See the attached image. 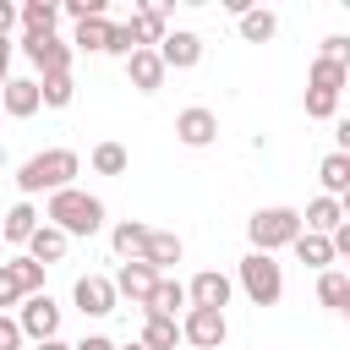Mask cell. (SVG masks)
Segmentation results:
<instances>
[{"mask_svg":"<svg viewBox=\"0 0 350 350\" xmlns=\"http://www.w3.org/2000/svg\"><path fill=\"white\" fill-rule=\"evenodd\" d=\"M317 180H323V197H345L350 191V159L345 153H328L317 164Z\"/></svg>","mask_w":350,"mask_h":350,"instance_id":"cb8c5ba5","label":"cell"},{"mask_svg":"<svg viewBox=\"0 0 350 350\" xmlns=\"http://www.w3.org/2000/svg\"><path fill=\"white\" fill-rule=\"evenodd\" d=\"M295 257H301L306 268H317V273H323V268L334 262V241H328V235H312V230H301V235H295Z\"/></svg>","mask_w":350,"mask_h":350,"instance_id":"7402d4cb","label":"cell"},{"mask_svg":"<svg viewBox=\"0 0 350 350\" xmlns=\"http://www.w3.org/2000/svg\"><path fill=\"white\" fill-rule=\"evenodd\" d=\"M241 290L252 295V306H279L284 295V268L268 252H246L241 257Z\"/></svg>","mask_w":350,"mask_h":350,"instance_id":"277c9868","label":"cell"},{"mask_svg":"<svg viewBox=\"0 0 350 350\" xmlns=\"http://www.w3.org/2000/svg\"><path fill=\"white\" fill-rule=\"evenodd\" d=\"M33 350H71L66 339H44V345H33Z\"/></svg>","mask_w":350,"mask_h":350,"instance_id":"60d3db41","label":"cell"},{"mask_svg":"<svg viewBox=\"0 0 350 350\" xmlns=\"http://www.w3.org/2000/svg\"><path fill=\"white\" fill-rule=\"evenodd\" d=\"M0 170H5V148H0Z\"/></svg>","mask_w":350,"mask_h":350,"instance_id":"ee69618b","label":"cell"},{"mask_svg":"<svg viewBox=\"0 0 350 350\" xmlns=\"http://www.w3.org/2000/svg\"><path fill=\"white\" fill-rule=\"evenodd\" d=\"M16 301H27V290H22L16 268H11V262H0V312H5V306H16Z\"/></svg>","mask_w":350,"mask_h":350,"instance_id":"d6a6232c","label":"cell"},{"mask_svg":"<svg viewBox=\"0 0 350 350\" xmlns=\"http://www.w3.org/2000/svg\"><path fill=\"white\" fill-rule=\"evenodd\" d=\"M334 137H339V148H334V153H345V159H350V115L339 120V131H334Z\"/></svg>","mask_w":350,"mask_h":350,"instance_id":"ab89813d","label":"cell"},{"mask_svg":"<svg viewBox=\"0 0 350 350\" xmlns=\"http://www.w3.org/2000/svg\"><path fill=\"white\" fill-rule=\"evenodd\" d=\"M71 295H77V306H82V317H109L115 312V279H104V273H82L77 284H71Z\"/></svg>","mask_w":350,"mask_h":350,"instance_id":"ba28073f","label":"cell"},{"mask_svg":"<svg viewBox=\"0 0 350 350\" xmlns=\"http://www.w3.org/2000/svg\"><path fill=\"white\" fill-rule=\"evenodd\" d=\"M11 268H16V279H22V290H27V295H38V290H44V262H33V257H11Z\"/></svg>","mask_w":350,"mask_h":350,"instance_id":"1f68e13d","label":"cell"},{"mask_svg":"<svg viewBox=\"0 0 350 350\" xmlns=\"http://www.w3.org/2000/svg\"><path fill=\"white\" fill-rule=\"evenodd\" d=\"M328 241H334V257H350V219H345V224H339Z\"/></svg>","mask_w":350,"mask_h":350,"instance_id":"d590c367","label":"cell"},{"mask_svg":"<svg viewBox=\"0 0 350 350\" xmlns=\"http://www.w3.org/2000/svg\"><path fill=\"white\" fill-rule=\"evenodd\" d=\"M71 93H77L71 71H60V77H44V82H38V98H44L49 109H66V104H71Z\"/></svg>","mask_w":350,"mask_h":350,"instance_id":"f1b7e54d","label":"cell"},{"mask_svg":"<svg viewBox=\"0 0 350 350\" xmlns=\"http://www.w3.org/2000/svg\"><path fill=\"white\" fill-rule=\"evenodd\" d=\"M71 350H115V339H104V334H88L82 345H71Z\"/></svg>","mask_w":350,"mask_h":350,"instance_id":"74e56055","label":"cell"},{"mask_svg":"<svg viewBox=\"0 0 350 350\" xmlns=\"http://www.w3.org/2000/svg\"><path fill=\"white\" fill-rule=\"evenodd\" d=\"M0 115H5V109H0Z\"/></svg>","mask_w":350,"mask_h":350,"instance_id":"7dc6e473","label":"cell"},{"mask_svg":"<svg viewBox=\"0 0 350 350\" xmlns=\"http://www.w3.org/2000/svg\"><path fill=\"white\" fill-rule=\"evenodd\" d=\"M0 109H5L11 120H27V115H38V109H44V98H38V82H33V77H11V82L0 88Z\"/></svg>","mask_w":350,"mask_h":350,"instance_id":"4fadbf2b","label":"cell"},{"mask_svg":"<svg viewBox=\"0 0 350 350\" xmlns=\"http://www.w3.org/2000/svg\"><path fill=\"white\" fill-rule=\"evenodd\" d=\"M115 350H142V339H137V345H115Z\"/></svg>","mask_w":350,"mask_h":350,"instance_id":"7bdbcfd3","label":"cell"},{"mask_svg":"<svg viewBox=\"0 0 350 350\" xmlns=\"http://www.w3.org/2000/svg\"><path fill=\"white\" fill-rule=\"evenodd\" d=\"M109 44H115V22L109 16L77 22V33H71V49H88V55H109Z\"/></svg>","mask_w":350,"mask_h":350,"instance_id":"2e32d148","label":"cell"},{"mask_svg":"<svg viewBox=\"0 0 350 350\" xmlns=\"http://www.w3.org/2000/svg\"><path fill=\"white\" fill-rule=\"evenodd\" d=\"M126 77H131L137 93H159V88H164V60H159V49H137V55H126Z\"/></svg>","mask_w":350,"mask_h":350,"instance_id":"5bb4252c","label":"cell"},{"mask_svg":"<svg viewBox=\"0 0 350 350\" xmlns=\"http://www.w3.org/2000/svg\"><path fill=\"white\" fill-rule=\"evenodd\" d=\"M180 306H191L186 301V284L180 279H159L153 284V301H148V317H175Z\"/></svg>","mask_w":350,"mask_h":350,"instance_id":"44dd1931","label":"cell"},{"mask_svg":"<svg viewBox=\"0 0 350 350\" xmlns=\"http://www.w3.org/2000/svg\"><path fill=\"white\" fill-rule=\"evenodd\" d=\"M164 273H153L148 262H120V273H115V295H126L131 306H142L148 312V301H153V284H159Z\"/></svg>","mask_w":350,"mask_h":350,"instance_id":"9c48e42d","label":"cell"},{"mask_svg":"<svg viewBox=\"0 0 350 350\" xmlns=\"http://www.w3.org/2000/svg\"><path fill=\"white\" fill-rule=\"evenodd\" d=\"M323 60H334V66H345V71H350V38H345V33L323 38Z\"/></svg>","mask_w":350,"mask_h":350,"instance_id":"836d02e7","label":"cell"},{"mask_svg":"<svg viewBox=\"0 0 350 350\" xmlns=\"http://www.w3.org/2000/svg\"><path fill=\"white\" fill-rule=\"evenodd\" d=\"M0 350H22V328H16V317H5V312H0Z\"/></svg>","mask_w":350,"mask_h":350,"instance_id":"e575fe53","label":"cell"},{"mask_svg":"<svg viewBox=\"0 0 350 350\" xmlns=\"http://www.w3.org/2000/svg\"><path fill=\"white\" fill-rule=\"evenodd\" d=\"M306 224H301V213L295 208H257L252 213V224H246V235H252V252H279V246H295V235H301Z\"/></svg>","mask_w":350,"mask_h":350,"instance_id":"3957f363","label":"cell"},{"mask_svg":"<svg viewBox=\"0 0 350 350\" xmlns=\"http://www.w3.org/2000/svg\"><path fill=\"white\" fill-rule=\"evenodd\" d=\"M44 224H55V230H66V235H93V230L104 224V202L88 197V191H77V186H66V191H55V197L44 202Z\"/></svg>","mask_w":350,"mask_h":350,"instance_id":"7a4b0ae2","label":"cell"},{"mask_svg":"<svg viewBox=\"0 0 350 350\" xmlns=\"http://www.w3.org/2000/svg\"><path fill=\"white\" fill-rule=\"evenodd\" d=\"M339 208H345V219H350V191H345V197H339Z\"/></svg>","mask_w":350,"mask_h":350,"instance_id":"b9f144b4","label":"cell"},{"mask_svg":"<svg viewBox=\"0 0 350 350\" xmlns=\"http://www.w3.org/2000/svg\"><path fill=\"white\" fill-rule=\"evenodd\" d=\"M345 82H350V71H345V66H334V60H323V55H317V60H312V71H306V88H317V93H339Z\"/></svg>","mask_w":350,"mask_h":350,"instance_id":"4316f807","label":"cell"},{"mask_svg":"<svg viewBox=\"0 0 350 350\" xmlns=\"http://www.w3.org/2000/svg\"><path fill=\"white\" fill-rule=\"evenodd\" d=\"M22 55H27L44 77L71 71V44H66V38H55V33H22Z\"/></svg>","mask_w":350,"mask_h":350,"instance_id":"8992f818","label":"cell"},{"mask_svg":"<svg viewBox=\"0 0 350 350\" xmlns=\"http://www.w3.org/2000/svg\"><path fill=\"white\" fill-rule=\"evenodd\" d=\"M175 137H180L186 148H208V142L219 137V115H213V109H202V104H191V109H180V115H175Z\"/></svg>","mask_w":350,"mask_h":350,"instance_id":"8fae6325","label":"cell"},{"mask_svg":"<svg viewBox=\"0 0 350 350\" xmlns=\"http://www.w3.org/2000/svg\"><path fill=\"white\" fill-rule=\"evenodd\" d=\"M16 22H22V16H16V5H11V0H0V38H5Z\"/></svg>","mask_w":350,"mask_h":350,"instance_id":"8d00e7d4","label":"cell"},{"mask_svg":"<svg viewBox=\"0 0 350 350\" xmlns=\"http://www.w3.org/2000/svg\"><path fill=\"white\" fill-rule=\"evenodd\" d=\"M317 301H323L328 312H345V301H350V273L323 268V273H317Z\"/></svg>","mask_w":350,"mask_h":350,"instance_id":"603a6c76","label":"cell"},{"mask_svg":"<svg viewBox=\"0 0 350 350\" xmlns=\"http://www.w3.org/2000/svg\"><path fill=\"white\" fill-rule=\"evenodd\" d=\"M66 246H71V235H66V230H55V224H38V230H33V241H27V257L49 268V262H60V257H66Z\"/></svg>","mask_w":350,"mask_h":350,"instance_id":"ac0fdd59","label":"cell"},{"mask_svg":"<svg viewBox=\"0 0 350 350\" xmlns=\"http://www.w3.org/2000/svg\"><path fill=\"white\" fill-rule=\"evenodd\" d=\"M11 82V38H0V88Z\"/></svg>","mask_w":350,"mask_h":350,"instance_id":"f35d334b","label":"cell"},{"mask_svg":"<svg viewBox=\"0 0 350 350\" xmlns=\"http://www.w3.org/2000/svg\"><path fill=\"white\" fill-rule=\"evenodd\" d=\"M159 60H164V71H191V66L202 60V38H197V33H186V27L164 33V44H159Z\"/></svg>","mask_w":350,"mask_h":350,"instance_id":"30bf717a","label":"cell"},{"mask_svg":"<svg viewBox=\"0 0 350 350\" xmlns=\"http://www.w3.org/2000/svg\"><path fill=\"white\" fill-rule=\"evenodd\" d=\"M230 290H235V284H230L219 268H202V273L186 284V301H191V306H208V312H224V306H230Z\"/></svg>","mask_w":350,"mask_h":350,"instance_id":"7c38bea8","label":"cell"},{"mask_svg":"<svg viewBox=\"0 0 350 350\" xmlns=\"http://www.w3.org/2000/svg\"><path fill=\"white\" fill-rule=\"evenodd\" d=\"M148 235H153L148 224L120 219V224L109 230V246H115V257H120V262H142V257H148Z\"/></svg>","mask_w":350,"mask_h":350,"instance_id":"9a60e30c","label":"cell"},{"mask_svg":"<svg viewBox=\"0 0 350 350\" xmlns=\"http://www.w3.org/2000/svg\"><path fill=\"white\" fill-rule=\"evenodd\" d=\"M16 328H22V339H33V345H44V339H60V306L38 290V295H27L22 301V317H16Z\"/></svg>","mask_w":350,"mask_h":350,"instance_id":"5b68a950","label":"cell"},{"mask_svg":"<svg viewBox=\"0 0 350 350\" xmlns=\"http://www.w3.org/2000/svg\"><path fill=\"white\" fill-rule=\"evenodd\" d=\"M345 317H350V301H345Z\"/></svg>","mask_w":350,"mask_h":350,"instance_id":"f6af8a7d","label":"cell"},{"mask_svg":"<svg viewBox=\"0 0 350 350\" xmlns=\"http://www.w3.org/2000/svg\"><path fill=\"white\" fill-rule=\"evenodd\" d=\"M82 170V159L71 153V148H44V153H33L22 170H16V186H22V197H38V191H66L71 186V175Z\"/></svg>","mask_w":350,"mask_h":350,"instance_id":"6da1fadb","label":"cell"},{"mask_svg":"<svg viewBox=\"0 0 350 350\" xmlns=\"http://www.w3.org/2000/svg\"><path fill=\"white\" fill-rule=\"evenodd\" d=\"M339 115V93H317L306 88V120H334Z\"/></svg>","mask_w":350,"mask_h":350,"instance_id":"4dcf8cb0","label":"cell"},{"mask_svg":"<svg viewBox=\"0 0 350 350\" xmlns=\"http://www.w3.org/2000/svg\"><path fill=\"white\" fill-rule=\"evenodd\" d=\"M33 230H38V208H33V202H16V208L5 213V224H0V235H5L11 246H27Z\"/></svg>","mask_w":350,"mask_h":350,"instance_id":"d6986e66","label":"cell"},{"mask_svg":"<svg viewBox=\"0 0 350 350\" xmlns=\"http://www.w3.org/2000/svg\"><path fill=\"white\" fill-rule=\"evenodd\" d=\"M126 164H131V159H126L120 142H98V148H93V170H98V175H126Z\"/></svg>","mask_w":350,"mask_h":350,"instance_id":"f546056e","label":"cell"},{"mask_svg":"<svg viewBox=\"0 0 350 350\" xmlns=\"http://www.w3.org/2000/svg\"><path fill=\"white\" fill-rule=\"evenodd\" d=\"M345 262H350V257H345Z\"/></svg>","mask_w":350,"mask_h":350,"instance_id":"bcb514c9","label":"cell"},{"mask_svg":"<svg viewBox=\"0 0 350 350\" xmlns=\"http://www.w3.org/2000/svg\"><path fill=\"white\" fill-rule=\"evenodd\" d=\"M273 33H279V16H273V11H257V5H252V11L241 16V38H246V44H268Z\"/></svg>","mask_w":350,"mask_h":350,"instance_id":"83f0119b","label":"cell"},{"mask_svg":"<svg viewBox=\"0 0 350 350\" xmlns=\"http://www.w3.org/2000/svg\"><path fill=\"white\" fill-rule=\"evenodd\" d=\"M180 345V323L175 317H148L142 323V350H175Z\"/></svg>","mask_w":350,"mask_h":350,"instance_id":"484cf974","label":"cell"},{"mask_svg":"<svg viewBox=\"0 0 350 350\" xmlns=\"http://www.w3.org/2000/svg\"><path fill=\"white\" fill-rule=\"evenodd\" d=\"M180 252H186V246H180V235H170V230H153V235H148V257H142V262H148L153 273H164L170 262H180Z\"/></svg>","mask_w":350,"mask_h":350,"instance_id":"ffe728a7","label":"cell"},{"mask_svg":"<svg viewBox=\"0 0 350 350\" xmlns=\"http://www.w3.org/2000/svg\"><path fill=\"white\" fill-rule=\"evenodd\" d=\"M301 224H306L312 235H334V230L345 224V208H339V197H312V202H306V213H301Z\"/></svg>","mask_w":350,"mask_h":350,"instance_id":"e0dca14e","label":"cell"},{"mask_svg":"<svg viewBox=\"0 0 350 350\" xmlns=\"http://www.w3.org/2000/svg\"><path fill=\"white\" fill-rule=\"evenodd\" d=\"M16 16H22L27 33H55V22H60V0H27Z\"/></svg>","mask_w":350,"mask_h":350,"instance_id":"d4e9b609","label":"cell"},{"mask_svg":"<svg viewBox=\"0 0 350 350\" xmlns=\"http://www.w3.org/2000/svg\"><path fill=\"white\" fill-rule=\"evenodd\" d=\"M224 334H230L224 312L186 306V317H180V339H186V345H197V350H219V345H224Z\"/></svg>","mask_w":350,"mask_h":350,"instance_id":"52a82bcc","label":"cell"}]
</instances>
